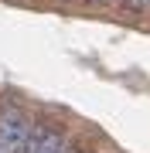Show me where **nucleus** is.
<instances>
[{
    "label": "nucleus",
    "mask_w": 150,
    "mask_h": 153,
    "mask_svg": "<svg viewBox=\"0 0 150 153\" xmlns=\"http://www.w3.org/2000/svg\"><path fill=\"white\" fill-rule=\"evenodd\" d=\"M85 7H96V10H106V7H116L119 0H82Z\"/></svg>",
    "instance_id": "39448f33"
},
{
    "label": "nucleus",
    "mask_w": 150,
    "mask_h": 153,
    "mask_svg": "<svg viewBox=\"0 0 150 153\" xmlns=\"http://www.w3.org/2000/svg\"><path fill=\"white\" fill-rule=\"evenodd\" d=\"M116 7L126 17H150V0H119Z\"/></svg>",
    "instance_id": "7ed1b4c3"
},
{
    "label": "nucleus",
    "mask_w": 150,
    "mask_h": 153,
    "mask_svg": "<svg viewBox=\"0 0 150 153\" xmlns=\"http://www.w3.org/2000/svg\"><path fill=\"white\" fill-rule=\"evenodd\" d=\"M34 129V116L17 102H0V153H24Z\"/></svg>",
    "instance_id": "f257e3e1"
},
{
    "label": "nucleus",
    "mask_w": 150,
    "mask_h": 153,
    "mask_svg": "<svg viewBox=\"0 0 150 153\" xmlns=\"http://www.w3.org/2000/svg\"><path fill=\"white\" fill-rule=\"evenodd\" d=\"M68 140H72V133H68L65 123L58 119H34V129H31V140L24 153H65Z\"/></svg>",
    "instance_id": "f03ea898"
},
{
    "label": "nucleus",
    "mask_w": 150,
    "mask_h": 153,
    "mask_svg": "<svg viewBox=\"0 0 150 153\" xmlns=\"http://www.w3.org/2000/svg\"><path fill=\"white\" fill-rule=\"evenodd\" d=\"M55 4H75V0H55Z\"/></svg>",
    "instance_id": "423d86ee"
},
{
    "label": "nucleus",
    "mask_w": 150,
    "mask_h": 153,
    "mask_svg": "<svg viewBox=\"0 0 150 153\" xmlns=\"http://www.w3.org/2000/svg\"><path fill=\"white\" fill-rule=\"evenodd\" d=\"M65 153H96V150H92V146H89L85 140L72 136V140H68V146H65Z\"/></svg>",
    "instance_id": "20e7f679"
}]
</instances>
